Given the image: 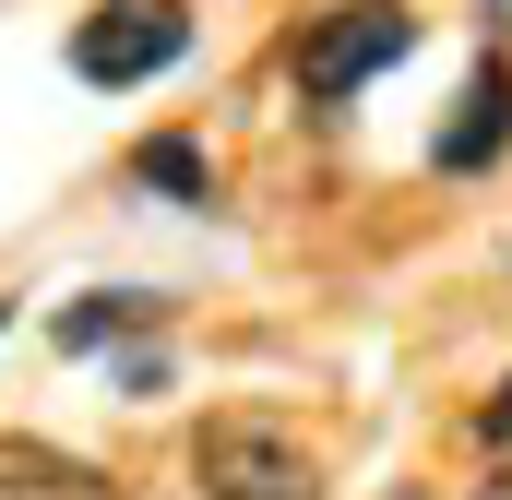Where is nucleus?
<instances>
[{
    "mask_svg": "<svg viewBox=\"0 0 512 500\" xmlns=\"http://www.w3.org/2000/svg\"><path fill=\"white\" fill-rule=\"evenodd\" d=\"M143 322H167V298H72V310H60V322H48V334H60V346H72V358H84V346H108V334H143Z\"/></svg>",
    "mask_w": 512,
    "mask_h": 500,
    "instance_id": "6",
    "label": "nucleus"
},
{
    "mask_svg": "<svg viewBox=\"0 0 512 500\" xmlns=\"http://www.w3.org/2000/svg\"><path fill=\"white\" fill-rule=\"evenodd\" d=\"M131 179H143V191H179V203H203V191H215V167H203V143H191V131H155V143L131 155Z\"/></svg>",
    "mask_w": 512,
    "mask_h": 500,
    "instance_id": "7",
    "label": "nucleus"
},
{
    "mask_svg": "<svg viewBox=\"0 0 512 500\" xmlns=\"http://www.w3.org/2000/svg\"><path fill=\"white\" fill-rule=\"evenodd\" d=\"M477 500H512V465H501V477H489V489H477Z\"/></svg>",
    "mask_w": 512,
    "mask_h": 500,
    "instance_id": "9",
    "label": "nucleus"
},
{
    "mask_svg": "<svg viewBox=\"0 0 512 500\" xmlns=\"http://www.w3.org/2000/svg\"><path fill=\"white\" fill-rule=\"evenodd\" d=\"M179 48H191V12L179 0H108V12L72 24V72L84 84H155Z\"/></svg>",
    "mask_w": 512,
    "mask_h": 500,
    "instance_id": "3",
    "label": "nucleus"
},
{
    "mask_svg": "<svg viewBox=\"0 0 512 500\" xmlns=\"http://www.w3.org/2000/svg\"><path fill=\"white\" fill-rule=\"evenodd\" d=\"M489 24H512V0H489Z\"/></svg>",
    "mask_w": 512,
    "mask_h": 500,
    "instance_id": "10",
    "label": "nucleus"
},
{
    "mask_svg": "<svg viewBox=\"0 0 512 500\" xmlns=\"http://www.w3.org/2000/svg\"><path fill=\"white\" fill-rule=\"evenodd\" d=\"M191 477H203V500H322V453L286 417H203Z\"/></svg>",
    "mask_w": 512,
    "mask_h": 500,
    "instance_id": "2",
    "label": "nucleus"
},
{
    "mask_svg": "<svg viewBox=\"0 0 512 500\" xmlns=\"http://www.w3.org/2000/svg\"><path fill=\"white\" fill-rule=\"evenodd\" d=\"M501 143H512V72H501V60H477V72H465V96H453V120L429 131V167L477 179Z\"/></svg>",
    "mask_w": 512,
    "mask_h": 500,
    "instance_id": "4",
    "label": "nucleus"
},
{
    "mask_svg": "<svg viewBox=\"0 0 512 500\" xmlns=\"http://www.w3.org/2000/svg\"><path fill=\"white\" fill-rule=\"evenodd\" d=\"M405 48H417V12H405V0H334V12L286 48V72H298L310 108H346L358 84H382Z\"/></svg>",
    "mask_w": 512,
    "mask_h": 500,
    "instance_id": "1",
    "label": "nucleus"
},
{
    "mask_svg": "<svg viewBox=\"0 0 512 500\" xmlns=\"http://www.w3.org/2000/svg\"><path fill=\"white\" fill-rule=\"evenodd\" d=\"M0 322H12V310H0Z\"/></svg>",
    "mask_w": 512,
    "mask_h": 500,
    "instance_id": "11",
    "label": "nucleus"
},
{
    "mask_svg": "<svg viewBox=\"0 0 512 500\" xmlns=\"http://www.w3.org/2000/svg\"><path fill=\"white\" fill-rule=\"evenodd\" d=\"M477 429H489V453H512V381L489 393V417H477Z\"/></svg>",
    "mask_w": 512,
    "mask_h": 500,
    "instance_id": "8",
    "label": "nucleus"
},
{
    "mask_svg": "<svg viewBox=\"0 0 512 500\" xmlns=\"http://www.w3.org/2000/svg\"><path fill=\"white\" fill-rule=\"evenodd\" d=\"M0 500H120L96 465H72V453H48V441H24V429H0Z\"/></svg>",
    "mask_w": 512,
    "mask_h": 500,
    "instance_id": "5",
    "label": "nucleus"
}]
</instances>
